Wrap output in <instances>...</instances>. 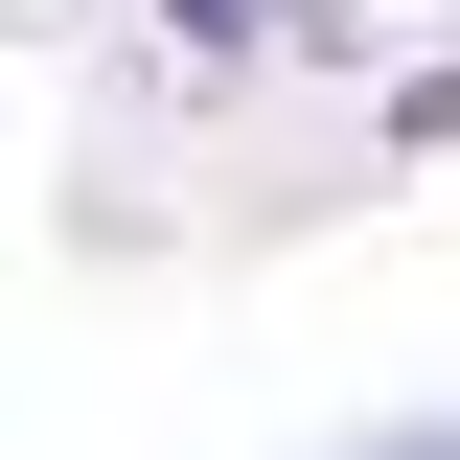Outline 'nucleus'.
I'll use <instances>...</instances> for the list:
<instances>
[{"mask_svg":"<svg viewBox=\"0 0 460 460\" xmlns=\"http://www.w3.org/2000/svg\"><path fill=\"white\" fill-rule=\"evenodd\" d=\"M162 47H184V69H230V47H277V0H162Z\"/></svg>","mask_w":460,"mask_h":460,"instance_id":"1","label":"nucleus"},{"mask_svg":"<svg viewBox=\"0 0 460 460\" xmlns=\"http://www.w3.org/2000/svg\"><path fill=\"white\" fill-rule=\"evenodd\" d=\"M323 460H460V414H392V438H323Z\"/></svg>","mask_w":460,"mask_h":460,"instance_id":"2","label":"nucleus"}]
</instances>
